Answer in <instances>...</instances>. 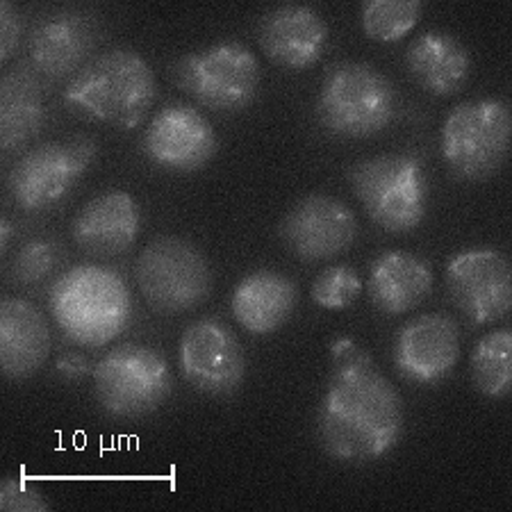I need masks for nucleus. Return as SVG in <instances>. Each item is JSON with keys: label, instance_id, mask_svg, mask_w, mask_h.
<instances>
[{"label": "nucleus", "instance_id": "1", "mask_svg": "<svg viewBox=\"0 0 512 512\" xmlns=\"http://www.w3.org/2000/svg\"><path fill=\"white\" fill-rule=\"evenodd\" d=\"M403 428L401 394L360 344L333 360L317 410V435L326 456L349 465L376 462L401 442Z\"/></svg>", "mask_w": 512, "mask_h": 512}, {"label": "nucleus", "instance_id": "2", "mask_svg": "<svg viewBox=\"0 0 512 512\" xmlns=\"http://www.w3.org/2000/svg\"><path fill=\"white\" fill-rule=\"evenodd\" d=\"M158 96V80L142 55L112 48L66 82L62 103L76 117L119 130L142 126Z\"/></svg>", "mask_w": 512, "mask_h": 512}, {"label": "nucleus", "instance_id": "3", "mask_svg": "<svg viewBox=\"0 0 512 512\" xmlns=\"http://www.w3.org/2000/svg\"><path fill=\"white\" fill-rule=\"evenodd\" d=\"M48 308L66 340L101 349L128 328L132 299L126 280L105 264H78L55 280Z\"/></svg>", "mask_w": 512, "mask_h": 512}, {"label": "nucleus", "instance_id": "4", "mask_svg": "<svg viewBox=\"0 0 512 512\" xmlns=\"http://www.w3.org/2000/svg\"><path fill=\"white\" fill-rule=\"evenodd\" d=\"M396 117V89L367 62H337L326 71L317 98V119L330 135L367 139Z\"/></svg>", "mask_w": 512, "mask_h": 512}, {"label": "nucleus", "instance_id": "5", "mask_svg": "<svg viewBox=\"0 0 512 512\" xmlns=\"http://www.w3.org/2000/svg\"><path fill=\"white\" fill-rule=\"evenodd\" d=\"M349 178L353 194L378 228L410 233L421 226L428 210V178L415 155H376L355 164Z\"/></svg>", "mask_w": 512, "mask_h": 512}, {"label": "nucleus", "instance_id": "6", "mask_svg": "<svg viewBox=\"0 0 512 512\" xmlns=\"http://www.w3.org/2000/svg\"><path fill=\"white\" fill-rule=\"evenodd\" d=\"M512 112L501 98H476L453 107L442 126V158L456 178L483 180L508 160Z\"/></svg>", "mask_w": 512, "mask_h": 512}, {"label": "nucleus", "instance_id": "7", "mask_svg": "<svg viewBox=\"0 0 512 512\" xmlns=\"http://www.w3.org/2000/svg\"><path fill=\"white\" fill-rule=\"evenodd\" d=\"M173 80L205 110L235 114L260 92V62L242 41H219L180 57Z\"/></svg>", "mask_w": 512, "mask_h": 512}, {"label": "nucleus", "instance_id": "8", "mask_svg": "<svg viewBox=\"0 0 512 512\" xmlns=\"http://www.w3.org/2000/svg\"><path fill=\"white\" fill-rule=\"evenodd\" d=\"M173 392V374L164 355L142 344L107 351L94 369V394L105 415L139 419L162 408Z\"/></svg>", "mask_w": 512, "mask_h": 512}, {"label": "nucleus", "instance_id": "9", "mask_svg": "<svg viewBox=\"0 0 512 512\" xmlns=\"http://www.w3.org/2000/svg\"><path fill=\"white\" fill-rule=\"evenodd\" d=\"M139 292L160 315L194 310L212 294L214 276L205 255L183 237H158L135 262Z\"/></svg>", "mask_w": 512, "mask_h": 512}, {"label": "nucleus", "instance_id": "10", "mask_svg": "<svg viewBox=\"0 0 512 512\" xmlns=\"http://www.w3.org/2000/svg\"><path fill=\"white\" fill-rule=\"evenodd\" d=\"M96 155V139L82 135L32 146L7 173V192L23 212L53 210L71 196Z\"/></svg>", "mask_w": 512, "mask_h": 512}, {"label": "nucleus", "instance_id": "11", "mask_svg": "<svg viewBox=\"0 0 512 512\" xmlns=\"http://www.w3.org/2000/svg\"><path fill=\"white\" fill-rule=\"evenodd\" d=\"M451 303L469 324L487 326L508 317L512 308V267L497 249H467L444 269Z\"/></svg>", "mask_w": 512, "mask_h": 512}, {"label": "nucleus", "instance_id": "12", "mask_svg": "<svg viewBox=\"0 0 512 512\" xmlns=\"http://www.w3.org/2000/svg\"><path fill=\"white\" fill-rule=\"evenodd\" d=\"M101 37L94 12L85 7H53L39 16L28 35V62L46 82L73 78L89 60Z\"/></svg>", "mask_w": 512, "mask_h": 512}, {"label": "nucleus", "instance_id": "13", "mask_svg": "<svg viewBox=\"0 0 512 512\" xmlns=\"http://www.w3.org/2000/svg\"><path fill=\"white\" fill-rule=\"evenodd\" d=\"M178 367L194 390L228 396L244 385L246 355L230 326L203 317L192 321L180 337Z\"/></svg>", "mask_w": 512, "mask_h": 512}, {"label": "nucleus", "instance_id": "14", "mask_svg": "<svg viewBox=\"0 0 512 512\" xmlns=\"http://www.w3.org/2000/svg\"><path fill=\"white\" fill-rule=\"evenodd\" d=\"M358 237V219L344 201L328 194L301 198L285 214L280 239L296 258L315 264L346 253Z\"/></svg>", "mask_w": 512, "mask_h": 512}, {"label": "nucleus", "instance_id": "15", "mask_svg": "<svg viewBox=\"0 0 512 512\" xmlns=\"http://www.w3.org/2000/svg\"><path fill=\"white\" fill-rule=\"evenodd\" d=\"M217 132L203 112L185 103L164 105L142 135V153L155 167L194 173L217 153Z\"/></svg>", "mask_w": 512, "mask_h": 512}, {"label": "nucleus", "instance_id": "16", "mask_svg": "<svg viewBox=\"0 0 512 512\" xmlns=\"http://www.w3.org/2000/svg\"><path fill=\"white\" fill-rule=\"evenodd\" d=\"M394 367L410 383L433 385L447 378L460 360V328L440 312L412 317L394 337Z\"/></svg>", "mask_w": 512, "mask_h": 512}, {"label": "nucleus", "instance_id": "17", "mask_svg": "<svg viewBox=\"0 0 512 512\" xmlns=\"http://www.w3.org/2000/svg\"><path fill=\"white\" fill-rule=\"evenodd\" d=\"M328 23L315 7L301 3L276 5L258 23V41L264 55L278 66L303 71L326 53Z\"/></svg>", "mask_w": 512, "mask_h": 512}, {"label": "nucleus", "instance_id": "18", "mask_svg": "<svg viewBox=\"0 0 512 512\" xmlns=\"http://www.w3.org/2000/svg\"><path fill=\"white\" fill-rule=\"evenodd\" d=\"M139 230L142 210L135 198L121 189L94 196L71 224V235L80 249L103 260L130 251Z\"/></svg>", "mask_w": 512, "mask_h": 512}, {"label": "nucleus", "instance_id": "19", "mask_svg": "<svg viewBox=\"0 0 512 512\" xmlns=\"http://www.w3.org/2000/svg\"><path fill=\"white\" fill-rule=\"evenodd\" d=\"M48 123L46 80L28 60L14 62L0 80V146L5 155L21 153Z\"/></svg>", "mask_w": 512, "mask_h": 512}, {"label": "nucleus", "instance_id": "20", "mask_svg": "<svg viewBox=\"0 0 512 512\" xmlns=\"http://www.w3.org/2000/svg\"><path fill=\"white\" fill-rule=\"evenodd\" d=\"M53 333L35 303L10 296L0 303V369L10 381H26L46 365Z\"/></svg>", "mask_w": 512, "mask_h": 512}, {"label": "nucleus", "instance_id": "21", "mask_svg": "<svg viewBox=\"0 0 512 512\" xmlns=\"http://www.w3.org/2000/svg\"><path fill=\"white\" fill-rule=\"evenodd\" d=\"M299 303V287L274 269L246 274L233 289L230 310L239 326L251 335H271L283 328Z\"/></svg>", "mask_w": 512, "mask_h": 512}, {"label": "nucleus", "instance_id": "22", "mask_svg": "<svg viewBox=\"0 0 512 512\" xmlns=\"http://www.w3.org/2000/svg\"><path fill=\"white\" fill-rule=\"evenodd\" d=\"M433 269L421 255L392 249L371 262L367 292L371 303L387 317L419 308L433 292Z\"/></svg>", "mask_w": 512, "mask_h": 512}, {"label": "nucleus", "instance_id": "23", "mask_svg": "<svg viewBox=\"0 0 512 512\" xmlns=\"http://www.w3.org/2000/svg\"><path fill=\"white\" fill-rule=\"evenodd\" d=\"M410 76L433 96L458 94L472 73V55L462 41L444 30H428L406 51Z\"/></svg>", "mask_w": 512, "mask_h": 512}, {"label": "nucleus", "instance_id": "24", "mask_svg": "<svg viewBox=\"0 0 512 512\" xmlns=\"http://www.w3.org/2000/svg\"><path fill=\"white\" fill-rule=\"evenodd\" d=\"M469 369L478 392L487 399H506L512 390V330L485 333L474 346Z\"/></svg>", "mask_w": 512, "mask_h": 512}, {"label": "nucleus", "instance_id": "25", "mask_svg": "<svg viewBox=\"0 0 512 512\" xmlns=\"http://www.w3.org/2000/svg\"><path fill=\"white\" fill-rule=\"evenodd\" d=\"M421 14V0H367L360 7V26L378 44H396L417 28Z\"/></svg>", "mask_w": 512, "mask_h": 512}, {"label": "nucleus", "instance_id": "26", "mask_svg": "<svg viewBox=\"0 0 512 512\" xmlns=\"http://www.w3.org/2000/svg\"><path fill=\"white\" fill-rule=\"evenodd\" d=\"M62 260V249L51 239H30L10 262V280L16 287H35L51 278Z\"/></svg>", "mask_w": 512, "mask_h": 512}, {"label": "nucleus", "instance_id": "27", "mask_svg": "<svg viewBox=\"0 0 512 512\" xmlns=\"http://www.w3.org/2000/svg\"><path fill=\"white\" fill-rule=\"evenodd\" d=\"M365 283L349 264H333L312 283V301L324 310H346L360 299Z\"/></svg>", "mask_w": 512, "mask_h": 512}, {"label": "nucleus", "instance_id": "28", "mask_svg": "<svg viewBox=\"0 0 512 512\" xmlns=\"http://www.w3.org/2000/svg\"><path fill=\"white\" fill-rule=\"evenodd\" d=\"M51 503L46 501L41 487L26 478H5L0 483V510L5 512H46Z\"/></svg>", "mask_w": 512, "mask_h": 512}, {"label": "nucleus", "instance_id": "29", "mask_svg": "<svg viewBox=\"0 0 512 512\" xmlns=\"http://www.w3.org/2000/svg\"><path fill=\"white\" fill-rule=\"evenodd\" d=\"M23 21L12 0L0 3V62H10L21 46Z\"/></svg>", "mask_w": 512, "mask_h": 512}, {"label": "nucleus", "instance_id": "30", "mask_svg": "<svg viewBox=\"0 0 512 512\" xmlns=\"http://www.w3.org/2000/svg\"><path fill=\"white\" fill-rule=\"evenodd\" d=\"M94 369H96L94 362L80 351L62 353L55 362V376H60L66 383H78L89 374H94Z\"/></svg>", "mask_w": 512, "mask_h": 512}, {"label": "nucleus", "instance_id": "31", "mask_svg": "<svg viewBox=\"0 0 512 512\" xmlns=\"http://www.w3.org/2000/svg\"><path fill=\"white\" fill-rule=\"evenodd\" d=\"M14 235H16V228L12 224V219H7V217L0 219V251H3V253L10 251V246L14 242Z\"/></svg>", "mask_w": 512, "mask_h": 512}]
</instances>
